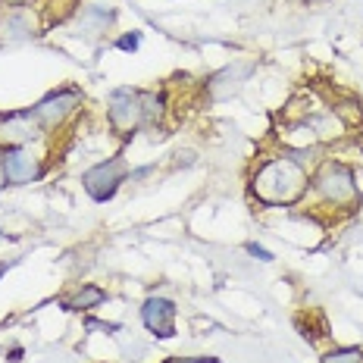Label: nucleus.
<instances>
[{
  "mask_svg": "<svg viewBox=\"0 0 363 363\" xmlns=\"http://www.w3.org/2000/svg\"><path fill=\"white\" fill-rule=\"evenodd\" d=\"M104 289H97V285H85L79 294H72L69 301H66V310H91V307H97V304H104Z\"/></svg>",
  "mask_w": 363,
  "mask_h": 363,
  "instance_id": "12",
  "label": "nucleus"
},
{
  "mask_svg": "<svg viewBox=\"0 0 363 363\" xmlns=\"http://www.w3.org/2000/svg\"><path fill=\"white\" fill-rule=\"evenodd\" d=\"M166 363H213V360H207V357H172Z\"/></svg>",
  "mask_w": 363,
  "mask_h": 363,
  "instance_id": "16",
  "label": "nucleus"
},
{
  "mask_svg": "<svg viewBox=\"0 0 363 363\" xmlns=\"http://www.w3.org/2000/svg\"><path fill=\"white\" fill-rule=\"evenodd\" d=\"M247 254H254L257 260H263V263H269V260H272V254L267 251V247H260V245H247Z\"/></svg>",
  "mask_w": 363,
  "mask_h": 363,
  "instance_id": "15",
  "label": "nucleus"
},
{
  "mask_svg": "<svg viewBox=\"0 0 363 363\" xmlns=\"http://www.w3.org/2000/svg\"><path fill=\"white\" fill-rule=\"evenodd\" d=\"M123 179H125V160L123 157H110V160L91 166L85 176H82V185H85V191L91 198L104 203L116 194V188L123 185Z\"/></svg>",
  "mask_w": 363,
  "mask_h": 363,
  "instance_id": "3",
  "label": "nucleus"
},
{
  "mask_svg": "<svg viewBox=\"0 0 363 363\" xmlns=\"http://www.w3.org/2000/svg\"><path fill=\"white\" fill-rule=\"evenodd\" d=\"M138 44H141V32H132V35H123L116 41V48L119 50H138Z\"/></svg>",
  "mask_w": 363,
  "mask_h": 363,
  "instance_id": "14",
  "label": "nucleus"
},
{
  "mask_svg": "<svg viewBox=\"0 0 363 363\" xmlns=\"http://www.w3.org/2000/svg\"><path fill=\"white\" fill-rule=\"evenodd\" d=\"M163 110H166V97H163V94H154V91H141V125L154 128V125L163 119Z\"/></svg>",
  "mask_w": 363,
  "mask_h": 363,
  "instance_id": "11",
  "label": "nucleus"
},
{
  "mask_svg": "<svg viewBox=\"0 0 363 363\" xmlns=\"http://www.w3.org/2000/svg\"><path fill=\"white\" fill-rule=\"evenodd\" d=\"M4 272H6V267H0V276H4Z\"/></svg>",
  "mask_w": 363,
  "mask_h": 363,
  "instance_id": "19",
  "label": "nucleus"
},
{
  "mask_svg": "<svg viewBox=\"0 0 363 363\" xmlns=\"http://www.w3.org/2000/svg\"><path fill=\"white\" fill-rule=\"evenodd\" d=\"M4 182H6V179H4V169H0V188H4Z\"/></svg>",
  "mask_w": 363,
  "mask_h": 363,
  "instance_id": "18",
  "label": "nucleus"
},
{
  "mask_svg": "<svg viewBox=\"0 0 363 363\" xmlns=\"http://www.w3.org/2000/svg\"><path fill=\"white\" fill-rule=\"evenodd\" d=\"M141 320H145V326L154 332V335L160 338H172V320H176V304L166 298H147L145 307H141Z\"/></svg>",
  "mask_w": 363,
  "mask_h": 363,
  "instance_id": "8",
  "label": "nucleus"
},
{
  "mask_svg": "<svg viewBox=\"0 0 363 363\" xmlns=\"http://www.w3.org/2000/svg\"><path fill=\"white\" fill-rule=\"evenodd\" d=\"M41 132H44V125L35 116V110L0 116V145L4 147H28L41 138Z\"/></svg>",
  "mask_w": 363,
  "mask_h": 363,
  "instance_id": "4",
  "label": "nucleus"
},
{
  "mask_svg": "<svg viewBox=\"0 0 363 363\" xmlns=\"http://www.w3.org/2000/svg\"><path fill=\"white\" fill-rule=\"evenodd\" d=\"M313 191L326 203H351L357 198V182H354V172L345 163L326 160L313 179Z\"/></svg>",
  "mask_w": 363,
  "mask_h": 363,
  "instance_id": "2",
  "label": "nucleus"
},
{
  "mask_svg": "<svg viewBox=\"0 0 363 363\" xmlns=\"http://www.w3.org/2000/svg\"><path fill=\"white\" fill-rule=\"evenodd\" d=\"M79 101H82L79 91H57V94H48L41 104H38L35 116L41 119L44 128H57L75 107H79Z\"/></svg>",
  "mask_w": 363,
  "mask_h": 363,
  "instance_id": "7",
  "label": "nucleus"
},
{
  "mask_svg": "<svg viewBox=\"0 0 363 363\" xmlns=\"http://www.w3.org/2000/svg\"><path fill=\"white\" fill-rule=\"evenodd\" d=\"M35 35V13L32 6H6L0 16V41H26Z\"/></svg>",
  "mask_w": 363,
  "mask_h": 363,
  "instance_id": "9",
  "label": "nucleus"
},
{
  "mask_svg": "<svg viewBox=\"0 0 363 363\" xmlns=\"http://www.w3.org/2000/svg\"><path fill=\"white\" fill-rule=\"evenodd\" d=\"M6 6H26V4H32V0H4Z\"/></svg>",
  "mask_w": 363,
  "mask_h": 363,
  "instance_id": "17",
  "label": "nucleus"
},
{
  "mask_svg": "<svg viewBox=\"0 0 363 363\" xmlns=\"http://www.w3.org/2000/svg\"><path fill=\"white\" fill-rule=\"evenodd\" d=\"M254 194L260 203L285 207L307 194V169L298 157H276L267 160L254 176Z\"/></svg>",
  "mask_w": 363,
  "mask_h": 363,
  "instance_id": "1",
  "label": "nucleus"
},
{
  "mask_svg": "<svg viewBox=\"0 0 363 363\" xmlns=\"http://www.w3.org/2000/svg\"><path fill=\"white\" fill-rule=\"evenodd\" d=\"M323 363H363V351L360 347H338V351H329Z\"/></svg>",
  "mask_w": 363,
  "mask_h": 363,
  "instance_id": "13",
  "label": "nucleus"
},
{
  "mask_svg": "<svg viewBox=\"0 0 363 363\" xmlns=\"http://www.w3.org/2000/svg\"><path fill=\"white\" fill-rule=\"evenodd\" d=\"M0 169L10 185H28L41 176V160L26 147H6L0 157Z\"/></svg>",
  "mask_w": 363,
  "mask_h": 363,
  "instance_id": "6",
  "label": "nucleus"
},
{
  "mask_svg": "<svg viewBox=\"0 0 363 363\" xmlns=\"http://www.w3.org/2000/svg\"><path fill=\"white\" fill-rule=\"evenodd\" d=\"M107 119L119 135H128L132 128L141 125V91L132 88H119L110 94V107H107Z\"/></svg>",
  "mask_w": 363,
  "mask_h": 363,
  "instance_id": "5",
  "label": "nucleus"
},
{
  "mask_svg": "<svg viewBox=\"0 0 363 363\" xmlns=\"http://www.w3.org/2000/svg\"><path fill=\"white\" fill-rule=\"evenodd\" d=\"M251 69H254L251 63H232V66H225L223 72H216L213 79H210V94H213L216 101L235 94V91L241 88V82L251 75Z\"/></svg>",
  "mask_w": 363,
  "mask_h": 363,
  "instance_id": "10",
  "label": "nucleus"
}]
</instances>
